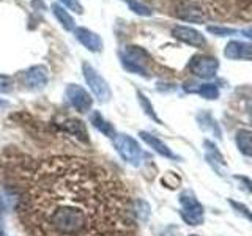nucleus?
Returning <instances> with one entry per match:
<instances>
[{"mask_svg": "<svg viewBox=\"0 0 252 236\" xmlns=\"http://www.w3.org/2000/svg\"><path fill=\"white\" fill-rule=\"evenodd\" d=\"M76 39L81 43L84 47H87L90 52H101L102 51V39L99 35H96L94 31L85 29V27H77L74 29Z\"/></svg>", "mask_w": 252, "mask_h": 236, "instance_id": "9d476101", "label": "nucleus"}, {"mask_svg": "<svg viewBox=\"0 0 252 236\" xmlns=\"http://www.w3.org/2000/svg\"><path fill=\"white\" fill-rule=\"evenodd\" d=\"M224 55L228 60H252V43H246V41L227 43Z\"/></svg>", "mask_w": 252, "mask_h": 236, "instance_id": "f8f14e48", "label": "nucleus"}, {"mask_svg": "<svg viewBox=\"0 0 252 236\" xmlns=\"http://www.w3.org/2000/svg\"><path fill=\"white\" fill-rule=\"evenodd\" d=\"M177 16L183 21L195 22V24H202L205 19H207V13H205V10L200 5H197L194 2H181L177 6Z\"/></svg>", "mask_w": 252, "mask_h": 236, "instance_id": "1a4fd4ad", "label": "nucleus"}, {"mask_svg": "<svg viewBox=\"0 0 252 236\" xmlns=\"http://www.w3.org/2000/svg\"><path fill=\"white\" fill-rule=\"evenodd\" d=\"M137 98H139V102H140V106H142V109H144V112L148 115V117H152L153 120L156 121V123H161V120L158 118V115L155 114V110H153V106H152V102H150L148 99H147V96L142 91H137Z\"/></svg>", "mask_w": 252, "mask_h": 236, "instance_id": "6ab92c4d", "label": "nucleus"}, {"mask_svg": "<svg viewBox=\"0 0 252 236\" xmlns=\"http://www.w3.org/2000/svg\"><path fill=\"white\" fill-rule=\"evenodd\" d=\"M235 179H238V181H241V183H244V184H246L244 187H246L249 192H252V181L251 179L244 178V177H235Z\"/></svg>", "mask_w": 252, "mask_h": 236, "instance_id": "bb28decb", "label": "nucleus"}, {"mask_svg": "<svg viewBox=\"0 0 252 236\" xmlns=\"http://www.w3.org/2000/svg\"><path fill=\"white\" fill-rule=\"evenodd\" d=\"M228 203H230V206L238 212V214H241V216H244L246 217L249 222H252V211H249L246 206H244L243 203H238V202H235V200H228Z\"/></svg>", "mask_w": 252, "mask_h": 236, "instance_id": "b1692460", "label": "nucleus"}, {"mask_svg": "<svg viewBox=\"0 0 252 236\" xmlns=\"http://www.w3.org/2000/svg\"><path fill=\"white\" fill-rule=\"evenodd\" d=\"M128 5H129V8L134 11V13H137V14H140V16H152L153 14V11L150 10L148 6H145V5H142V3H139V2H136V0H128Z\"/></svg>", "mask_w": 252, "mask_h": 236, "instance_id": "5701e85b", "label": "nucleus"}, {"mask_svg": "<svg viewBox=\"0 0 252 236\" xmlns=\"http://www.w3.org/2000/svg\"><path fill=\"white\" fill-rule=\"evenodd\" d=\"M172 35L175 36L177 39H180L181 43L194 46V47H202L207 44V39L205 36L197 31L192 27H186V26H175L172 29Z\"/></svg>", "mask_w": 252, "mask_h": 236, "instance_id": "6e6552de", "label": "nucleus"}, {"mask_svg": "<svg viewBox=\"0 0 252 236\" xmlns=\"http://www.w3.org/2000/svg\"><path fill=\"white\" fill-rule=\"evenodd\" d=\"M189 236H199V235H189Z\"/></svg>", "mask_w": 252, "mask_h": 236, "instance_id": "c756f323", "label": "nucleus"}, {"mask_svg": "<svg viewBox=\"0 0 252 236\" xmlns=\"http://www.w3.org/2000/svg\"><path fill=\"white\" fill-rule=\"evenodd\" d=\"M52 11H54V16L57 18V21L62 24V27L71 31V30H74V19L71 18V14L65 10L63 6H60L59 3H52Z\"/></svg>", "mask_w": 252, "mask_h": 236, "instance_id": "2eb2a0df", "label": "nucleus"}, {"mask_svg": "<svg viewBox=\"0 0 252 236\" xmlns=\"http://www.w3.org/2000/svg\"><path fill=\"white\" fill-rule=\"evenodd\" d=\"M139 136H140V139L144 140L148 147H152L158 154H161V156H164V157H175V154L172 153V149H170L167 145H165L162 140L158 139V137L152 136V134H148V132H145V131H140Z\"/></svg>", "mask_w": 252, "mask_h": 236, "instance_id": "ddd939ff", "label": "nucleus"}, {"mask_svg": "<svg viewBox=\"0 0 252 236\" xmlns=\"http://www.w3.org/2000/svg\"><path fill=\"white\" fill-rule=\"evenodd\" d=\"M134 216H137L140 220H147L150 216V206L144 200H136L134 202Z\"/></svg>", "mask_w": 252, "mask_h": 236, "instance_id": "412c9836", "label": "nucleus"}, {"mask_svg": "<svg viewBox=\"0 0 252 236\" xmlns=\"http://www.w3.org/2000/svg\"><path fill=\"white\" fill-rule=\"evenodd\" d=\"M207 30L210 33L216 35V36H230V35H235L238 33V30L236 29H228V27H218V26H210L207 27Z\"/></svg>", "mask_w": 252, "mask_h": 236, "instance_id": "4be33fe9", "label": "nucleus"}, {"mask_svg": "<svg viewBox=\"0 0 252 236\" xmlns=\"http://www.w3.org/2000/svg\"><path fill=\"white\" fill-rule=\"evenodd\" d=\"M66 129L69 132L76 134L79 139H87V131H85V126L82 124V121H79V120H69V121H66Z\"/></svg>", "mask_w": 252, "mask_h": 236, "instance_id": "aec40b11", "label": "nucleus"}, {"mask_svg": "<svg viewBox=\"0 0 252 236\" xmlns=\"http://www.w3.org/2000/svg\"><path fill=\"white\" fill-rule=\"evenodd\" d=\"M150 61V55L145 49L139 46H128L122 54V63L123 66L131 71V73H137L140 76L147 77V63Z\"/></svg>", "mask_w": 252, "mask_h": 236, "instance_id": "20e7f679", "label": "nucleus"}, {"mask_svg": "<svg viewBox=\"0 0 252 236\" xmlns=\"http://www.w3.org/2000/svg\"><path fill=\"white\" fill-rule=\"evenodd\" d=\"M189 71L200 79H211L216 76L219 68V60L210 55H194L189 61Z\"/></svg>", "mask_w": 252, "mask_h": 236, "instance_id": "423d86ee", "label": "nucleus"}, {"mask_svg": "<svg viewBox=\"0 0 252 236\" xmlns=\"http://www.w3.org/2000/svg\"><path fill=\"white\" fill-rule=\"evenodd\" d=\"M243 35L252 39V27H251V29H246V30H243Z\"/></svg>", "mask_w": 252, "mask_h": 236, "instance_id": "c85d7f7f", "label": "nucleus"}, {"mask_svg": "<svg viewBox=\"0 0 252 236\" xmlns=\"http://www.w3.org/2000/svg\"><path fill=\"white\" fill-rule=\"evenodd\" d=\"M13 90V82L10 77L0 76V93H10Z\"/></svg>", "mask_w": 252, "mask_h": 236, "instance_id": "a878e982", "label": "nucleus"}, {"mask_svg": "<svg viewBox=\"0 0 252 236\" xmlns=\"http://www.w3.org/2000/svg\"><path fill=\"white\" fill-rule=\"evenodd\" d=\"M205 147H207V159L210 164H213L216 167V165H220V167H224L225 165V161H224V156L220 154V151L218 149V147L215 144H211V142H205Z\"/></svg>", "mask_w": 252, "mask_h": 236, "instance_id": "f3484780", "label": "nucleus"}, {"mask_svg": "<svg viewBox=\"0 0 252 236\" xmlns=\"http://www.w3.org/2000/svg\"><path fill=\"white\" fill-rule=\"evenodd\" d=\"M0 236H6V235H5V227H3V217H2V209H0Z\"/></svg>", "mask_w": 252, "mask_h": 236, "instance_id": "cd10ccee", "label": "nucleus"}, {"mask_svg": "<svg viewBox=\"0 0 252 236\" xmlns=\"http://www.w3.org/2000/svg\"><path fill=\"white\" fill-rule=\"evenodd\" d=\"M60 2L63 5H66L71 11H74L77 14H82L84 13V8H82V5H81V2H79V0H60Z\"/></svg>", "mask_w": 252, "mask_h": 236, "instance_id": "393cba45", "label": "nucleus"}, {"mask_svg": "<svg viewBox=\"0 0 252 236\" xmlns=\"http://www.w3.org/2000/svg\"><path fill=\"white\" fill-rule=\"evenodd\" d=\"M235 142L236 147H238V149L244 156L252 157V131L240 129L235 136Z\"/></svg>", "mask_w": 252, "mask_h": 236, "instance_id": "4468645a", "label": "nucleus"}, {"mask_svg": "<svg viewBox=\"0 0 252 236\" xmlns=\"http://www.w3.org/2000/svg\"><path fill=\"white\" fill-rule=\"evenodd\" d=\"M195 91L205 99H218L219 98V88L215 84H203Z\"/></svg>", "mask_w": 252, "mask_h": 236, "instance_id": "a211bd4d", "label": "nucleus"}, {"mask_svg": "<svg viewBox=\"0 0 252 236\" xmlns=\"http://www.w3.org/2000/svg\"><path fill=\"white\" fill-rule=\"evenodd\" d=\"M114 147L126 162L134 165V167H139L144 153H142L140 145L132 137H129L128 134H117L114 137Z\"/></svg>", "mask_w": 252, "mask_h": 236, "instance_id": "f03ea898", "label": "nucleus"}, {"mask_svg": "<svg viewBox=\"0 0 252 236\" xmlns=\"http://www.w3.org/2000/svg\"><path fill=\"white\" fill-rule=\"evenodd\" d=\"M82 73L87 81V85L90 87V90L94 96H96V99L99 102L109 101L110 96H112V91H110V87L106 82V79L102 77L90 63H82Z\"/></svg>", "mask_w": 252, "mask_h": 236, "instance_id": "39448f33", "label": "nucleus"}, {"mask_svg": "<svg viewBox=\"0 0 252 236\" xmlns=\"http://www.w3.org/2000/svg\"><path fill=\"white\" fill-rule=\"evenodd\" d=\"M66 98L69 101V104L73 106L77 112L85 114L89 112L93 106V98L90 96V93L85 88H82L81 85L77 84H69L66 87Z\"/></svg>", "mask_w": 252, "mask_h": 236, "instance_id": "0eeeda50", "label": "nucleus"}, {"mask_svg": "<svg viewBox=\"0 0 252 236\" xmlns=\"http://www.w3.org/2000/svg\"><path fill=\"white\" fill-rule=\"evenodd\" d=\"M24 82L32 90H41L47 85V69L43 65L32 66L24 74Z\"/></svg>", "mask_w": 252, "mask_h": 236, "instance_id": "9b49d317", "label": "nucleus"}, {"mask_svg": "<svg viewBox=\"0 0 252 236\" xmlns=\"http://www.w3.org/2000/svg\"><path fill=\"white\" fill-rule=\"evenodd\" d=\"M180 205H181L180 214L188 225H200L203 222L205 209L202 206V203L194 197L192 192L186 191V192L181 194L180 195Z\"/></svg>", "mask_w": 252, "mask_h": 236, "instance_id": "7ed1b4c3", "label": "nucleus"}, {"mask_svg": "<svg viewBox=\"0 0 252 236\" xmlns=\"http://www.w3.org/2000/svg\"><path fill=\"white\" fill-rule=\"evenodd\" d=\"M90 120H92V123H93L94 128H96L98 131H101L102 134H104V136L112 137V139L115 137V129H114V126L110 124L109 121H106L99 112H93L92 117H90Z\"/></svg>", "mask_w": 252, "mask_h": 236, "instance_id": "dca6fc26", "label": "nucleus"}, {"mask_svg": "<svg viewBox=\"0 0 252 236\" xmlns=\"http://www.w3.org/2000/svg\"><path fill=\"white\" fill-rule=\"evenodd\" d=\"M132 214L123 184L79 157L38 164L19 203L30 236H128Z\"/></svg>", "mask_w": 252, "mask_h": 236, "instance_id": "f257e3e1", "label": "nucleus"}]
</instances>
